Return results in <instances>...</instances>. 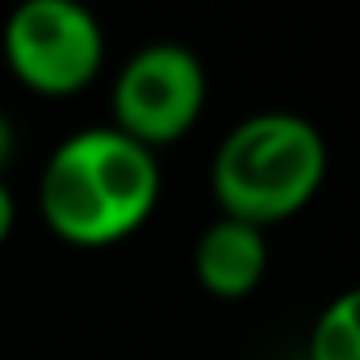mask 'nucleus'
Returning <instances> with one entry per match:
<instances>
[{
    "label": "nucleus",
    "mask_w": 360,
    "mask_h": 360,
    "mask_svg": "<svg viewBox=\"0 0 360 360\" xmlns=\"http://www.w3.org/2000/svg\"><path fill=\"white\" fill-rule=\"evenodd\" d=\"M205 109V68L180 42H151L113 80V130L147 151L184 139Z\"/></svg>",
    "instance_id": "20e7f679"
},
{
    "label": "nucleus",
    "mask_w": 360,
    "mask_h": 360,
    "mask_svg": "<svg viewBox=\"0 0 360 360\" xmlns=\"http://www.w3.org/2000/svg\"><path fill=\"white\" fill-rule=\"evenodd\" d=\"M13 147H17V134H13V126H8V117L0 113V172H4V164L13 160Z\"/></svg>",
    "instance_id": "6e6552de"
},
{
    "label": "nucleus",
    "mask_w": 360,
    "mask_h": 360,
    "mask_svg": "<svg viewBox=\"0 0 360 360\" xmlns=\"http://www.w3.org/2000/svg\"><path fill=\"white\" fill-rule=\"evenodd\" d=\"M155 201V151L113 126L63 139L38 180V210L46 226L76 248H109L126 239L151 218Z\"/></svg>",
    "instance_id": "f257e3e1"
},
{
    "label": "nucleus",
    "mask_w": 360,
    "mask_h": 360,
    "mask_svg": "<svg viewBox=\"0 0 360 360\" xmlns=\"http://www.w3.org/2000/svg\"><path fill=\"white\" fill-rule=\"evenodd\" d=\"M13 218H17V210H13V193H8L4 180H0V243H4L8 231H13Z\"/></svg>",
    "instance_id": "0eeeda50"
},
{
    "label": "nucleus",
    "mask_w": 360,
    "mask_h": 360,
    "mask_svg": "<svg viewBox=\"0 0 360 360\" xmlns=\"http://www.w3.org/2000/svg\"><path fill=\"white\" fill-rule=\"evenodd\" d=\"M310 360H360V289H348L319 314Z\"/></svg>",
    "instance_id": "423d86ee"
},
{
    "label": "nucleus",
    "mask_w": 360,
    "mask_h": 360,
    "mask_svg": "<svg viewBox=\"0 0 360 360\" xmlns=\"http://www.w3.org/2000/svg\"><path fill=\"white\" fill-rule=\"evenodd\" d=\"M4 59L30 92L72 96L96 80L105 34L80 0H21L4 21Z\"/></svg>",
    "instance_id": "7ed1b4c3"
},
{
    "label": "nucleus",
    "mask_w": 360,
    "mask_h": 360,
    "mask_svg": "<svg viewBox=\"0 0 360 360\" xmlns=\"http://www.w3.org/2000/svg\"><path fill=\"white\" fill-rule=\"evenodd\" d=\"M327 176V143L297 113L243 117L214 155V197L222 218L272 226L310 205Z\"/></svg>",
    "instance_id": "f03ea898"
},
{
    "label": "nucleus",
    "mask_w": 360,
    "mask_h": 360,
    "mask_svg": "<svg viewBox=\"0 0 360 360\" xmlns=\"http://www.w3.org/2000/svg\"><path fill=\"white\" fill-rule=\"evenodd\" d=\"M193 269L205 293L222 297V302H239L248 293L260 289L264 272H269V243L264 231L239 218H218L193 252Z\"/></svg>",
    "instance_id": "39448f33"
}]
</instances>
